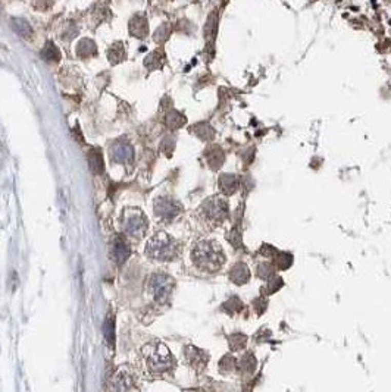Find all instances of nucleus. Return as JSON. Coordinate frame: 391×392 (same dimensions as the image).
<instances>
[{
	"instance_id": "f257e3e1",
	"label": "nucleus",
	"mask_w": 391,
	"mask_h": 392,
	"mask_svg": "<svg viewBox=\"0 0 391 392\" xmlns=\"http://www.w3.org/2000/svg\"><path fill=\"white\" fill-rule=\"evenodd\" d=\"M190 256L196 267L205 273L219 272L227 261V256L221 244L212 238H202L196 241L191 247Z\"/></svg>"
},
{
	"instance_id": "f03ea898",
	"label": "nucleus",
	"mask_w": 391,
	"mask_h": 392,
	"mask_svg": "<svg viewBox=\"0 0 391 392\" xmlns=\"http://www.w3.org/2000/svg\"><path fill=\"white\" fill-rule=\"evenodd\" d=\"M178 253H180L178 242L166 232H158L146 245L147 257L156 261L174 260L178 257Z\"/></svg>"
},
{
	"instance_id": "7ed1b4c3",
	"label": "nucleus",
	"mask_w": 391,
	"mask_h": 392,
	"mask_svg": "<svg viewBox=\"0 0 391 392\" xmlns=\"http://www.w3.org/2000/svg\"><path fill=\"white\" fill-rule=\"evenodd\" d=\"M228 203L227 200H224L222 197L213 196L206 198L202 206L199 209V213L202 215V218L206 220L207 223H210L212 226L221 225L227 216H228Z\"/></svg>"
},
{
	"instance_id": "20e7f679",
	"label": "nucleus",
	"mask_w": 391,
	"mask_h": 392,
	"mask_svg": "<svg viewBox=\"0 0 391 392\" xmlns=\"http://www.w3.org/2000/svg\"><path fill=\"white\" fill-rule=\"evenodd\" d=\"M143 354L147 360L149 369L156 373L168 370L174 364V360H172L169 349L163 344H153V345L149 344L143 348Z\"/></svg>"
},
{
	"instance_id": "39448f33",
	"label": "nucleus",
	"mask_w": 391,
	"mask_h": 392,
	"mask_svg": "<svg viewBox=\"0 0 391 392\" xmlns=\"http://www.w3.org/2000/svg\"><path fill=\"white\" fill-rule=\"evenodd\" d=\"M175 281L166 273H153L147 279V291L158 304H165L172 294Z\"/></svg>"
},
{
	"instance_id": "423d86ee",
	"label": "nucleus",
	"mask_w": 391,
	"mask_h": 392,
	"mask_svg": "<svg viewBox=\"0 0 391 392\" xmlns=\"http://www.w3.org/2000/svg\"><path fill=\"white\" fill-rule=\"evenodd\" d=\"M121 226L125 235L132 238H142L147 231V218L140 209L130 207L122 213Z\"/></svg>"
},
{
	"instance_id": "0eeeda50",
	"label": "nucleus",
	"mask_w": 391,
	"mask_h": 392,
	"mask_svg": "<svg viewBox=\"0 0 391 392\" xmlns=\"http://www.w3.org/2000/svg\"><path fill=\"white\" fill-rule=\"evenodd\" d=\"M154 213L156 216L162 219V220H172L175 216H178L181 213V204L169 197H159L154 200Z\"/></svg>"
},
{
	"instance_id": "6e6552de",
	"label": "nucleus",
	"mask_w": 391,
	"mask_h": 392,
	"mask_svg": "<svg viewBox=\"0 0 391 392\" xmlns=\"http://www.w3.org/2000/svg\"><path fill=\"white\" fill-rule=\"evenodd\" d=\"M135 389L134 378L127 369H120L110 381V392H131Z\"/></svg>"
},
{
	"instance_id": "1a4fd4ad",
	"label": "nucleus",
	"mask_w": 391,
	"mask_h": 392,
	"mask_svg": "<svg viewBox=\"0 0 391 392\" xmlns=\"http://www.w3.org/2000/svg\"><path fill=\"white\" fill-rule=\"evenodd\" d=\"M110 157L116 163L130 164L134 160V150L128 142H115L110 149Z\"/></svg>"
},
{
	"instance_id": "9d476101",
	"label": "nucleus",
	"mask_w": 391,
	"mask_h": 392,
	"mask_svg": "<svg viewBox=\"0 0 391 392\" xmlns=\"http://www.w3.org/2000/svg\"><path fill=\"white\" fill-rule=\"evenodd\" d=\"M128 30H130L131 35H134L137 38H144L149 34V25H147V19L144 18V15L132 16L128 24Z\"/></svg>"
},
{
	"instance_id": "9b49d317",
	"label": "nucleus",
	"mask_w": 391,
	"mask_h": 392,
	"mask_svg": "<svg viewBox=\"0 0 391 392\" xmlns=\"http://www.w3.org/2000/svg\"><path fill=\"white\" fill-rule=\"evenodd\" d=\"M113 257H115V261L118 264H122L124 261L130 257V245L127 244V241H125V238L122 235L115 238V242H113Z\"/></svg>"
},
{
	"instance_id": "f8f14e48",
	"label": "nucleus",
	"mask_w": 391,
	"mask_h": 392,
	"mask_svg": "<svg viewBox=\"0 0 391 392\" xmlns=\"http://www.w3.org/2000/svg\"><path fill=\"white\" fill-rule=\"evenodd\" d=\"M97 53V47H96V43L90 38H83L81 42H78L76 44V56L81 57V59H86V57H90V56L96 55Z\"/></svg>"
},
{
	"instance_id": "ddd939ff",
	"label": "nucleus",
	"mask_w": 391,
	"mask_h": 392,
	"mask_svg": "<svg viewBox=\"0 0 391 392\" xmlns=\"http://www.w3.org/2000/svg\"><path fill=\"white\" fill-rule=\"evenodd\" d=\"M12 28H13V31L18 34V35H21L24 38H31V35H33V28H31V25H30V22L27 21V19H22V18H12L11 21Z\"/></svg>"
},
{
	"instance_id": "4468645a",
	"label": "nucleus",
	"mask_w": 391,
	"mask_h": 392,
	"mask_svg": "<svg viewBox=\"0 0 391 392\" xmlns=\"http://www.w3.org/2000/svg\"><path fill=\"white\" fill-rule=\"evenodd\" d=\"M88 164H90V169H91V172H94V174H103V171H105V162H103V156H102V153L97 149H94V150H90L88 152Z\"/></svg>"
},
{
	"instance_id": "2eb2a0df",
	"label": "nucleus",
	"mask_w": 391,
	"mask_h": 392,
	"mask_svg": "<svg viewBox=\"0 0 391 392\" xmlns=\"http://www.w3.org/2000/svg\"><path fill=\"white\" fill-rule=\"evenodd\" d=\"M40 56L47 62H59L61 60V52L52 42H47L40 52Z\"/></svg>"
},
{
	"instance_id": "dca6fc26",
	"label": "nucleus",
	"mask_w": 391,
	"mask_h": 392,
	"mask_svg": "<svg viewBox=\"0 0 391 392\" xmlns=\"http://www.w3.org/2000/svg\"><path fill=\"white\" fill-rule=\"evenodd\" d=\"M108 57L112 65L120 64L121 60L125 57V49H124V44L121 43V42H116V43L112 44V47L109 49V52H108Z\"/></svg>"
},
{
	"instance_id": "f3484780",
	"label": "nucleus",
	"mask_w": 391,
	"mask_h": 392,
	"mask_svg": "<svg viewBox=\"0 0 391 392\" xmlns=\"http://www.w3.org/2000/svg\"><path fill=\"white\" fill-rule=\"evenodd\" d=\"M103 335L106 338L108 344L110 347H113L115 344V322H113V317L109 316L106 320H105V325H103Z\"/></svg>"
},
{
	"instance_id": "a211bd4d",
	"label": "nucleus",
	"mask_w": 391,
	"mask_h": 392,
	"mask_svg": "<svg viewBox=\"0 0 391 392\" xmlns=\"http://www.w3.org/2000/svg\"><path fill=\"white\" fill-rule=\"evenodd\" d=\"M163 55L162 52H159V50H156V52H153L150 55L146 57V60H144V65L146 68H149V69H156V68H161L163 64Z\"/></svg>"
},
{
	"instance_id": "6ab92c4d",
	"label": "nucleus",
	"mask_w": 391,
	"mask_h": 392,
	"mask_svg": "<svg viewBox=\"0 0 391 392\" xmlns=\"http://www.w3.org/2000/svg\"><path fill=\"white\" fill-rule=\"evenodd\" d=\"M219 187L225 194H232L236 191V178L232 175H222L219 179Z\"/></svg>"
},
{
	"instance_id": "aec40b11",
	"label": "nucleus",
	"mask_w": 391,
	"mask_h": 392,
	"mask_svg": "<svg viewBox=\"0 0 391 392\" xmlns=\"http://www.w3.org/2000/svg\"><path fill=\"white\" fill-rule=\"evenodd\" d=\"M165 123H166L168 128L174 130V128H178V127H181V125L184 123V118H183L180 113H177V112H171V113L166 115Z\"/></svg>"
}]
</instances>
